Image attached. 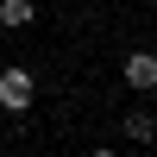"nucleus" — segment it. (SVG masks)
Here are the masks:
<instances>
[{
  "mask_svg": "<svg viewBox=\"0 0 157 157\" xmlns=\"http://www.w3.org/2000/svg\"><path fill=\"white\" fill-rule=\"evenodd\" d=\"M0 107H6V113H25V107H32V75H25V69H6V75H0Z\"/></svg>",
  "mask_w": 157,
  "mask_h": 157,
  "instance_id": "nucleus-1",
  "label": "nucleus"
},
{
  "mask_svg": "<svg viewBox=\"0 0 157 157\" xmlns=\"http://www.w3.org/2000/svg\"><path fill=\"white\" fill-rule=\"evenodd\" d=\"M126 82H132V88H157V44L126 57Z\"/></svg>",
  "mask_w": 157,
  "mask_h": 157,
  "instance_id": "nucleus-2",
  "label": "nucleus"
},
{
  "mask_svg": "<svg viewBox=\"0 0 157 157\" xmlns=\"http://www.w3.org/2000/svg\"><path fill=\"white\" fill-rule=\"evenodd\" d=\"M32 19H38V6H32V0H0V25H6V32H25Z\"/></svg>",
  "mask_w": 157,
  "mask_h": 157,
  "instance_id": "nucleus-3",
  "label": "nucleus"
},
{
  "mask_svg": "<svg viewBox=\"0 0 157 157\" xmlns=\"http://www.w3.org/2000/svg\"><path fill=\"white\" fill-rule=\"evenodd\" d=\"M126 138L132 145H151L157 138V113H126Z\"/></svg>",
  "mask_w": 157,
  "mask_h": 157,
  "instance_id": "nucleus-4",
  "label": "nucleus"
},
{
  "mask_svg": "<svg viewBox=\"0 0 157 157\" xmlns=\"http://www.w3.org/2000/svg\"><path fill=\"white\" fill-rule=\"evenodd\" d=\"M0 113H6V107H0Z\"/></svg>",
  "mask_w": 157,
  "mask_h": 157,
  "instance_id": "nucleus-5",
  "label": "nucleus"
}]
</instances>
